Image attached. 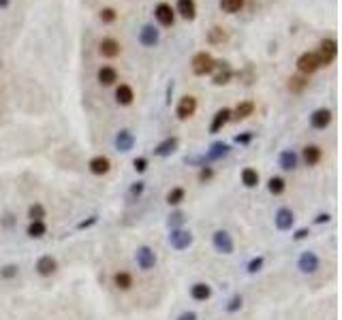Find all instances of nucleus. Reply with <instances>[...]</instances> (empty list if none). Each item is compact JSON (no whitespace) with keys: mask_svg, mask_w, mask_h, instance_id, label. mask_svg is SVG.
<instances>
[{"mask_svg":"<svg viewBox=\"0 0 342 320\" xmlns=\"http://www.w3.org/2000/svg\"><path fill=\"white\" fill-rule=\"evenodd\" d=\"M190 66H192V73H195L197 77H205V75H210L212 70H214V66H216V60H214L208 52H199L195 58H192Z\"/></svg>","mask_w":342,"mask_h":320,"instance_id":"1","label":"nucleus"},{"mask_svg":"<svg viewBox=\"0 0 342 320\" xmlns=\"http://www.w3.org/2000/svg\"><path fill=\"white\" fill-rule=\"evenodd\" d=\"M338 56V43L336 39H323L319 45V52H317V58L321 62V66H327V64H332L336 60Z\"/></svg>","mask_w":342,"mask_h":320,"instance_id":"2","label":"nucleus"},{"mask_svg":"<svg viewBox=\"0 0 342 320\" xmlns=\"http://www.w3.org/2000/svg\"><path fill=\"white\" fill-rule=\"evenodd\" d=\"M319 68H321V62H319L315 52H306V54H302L297 58V70H299V75L308 77L312 73H317Z\"/></svg>","mask_w":342,"mask_h":320,"instance_id":"3","label":"nucleus"},{"mask_svg":"<svg viewBox=\"0 0 342 320\" xmlns=\"http://www.w3.org/2000/svg\"><path fill=\"white\" fill-rule=\"evenodd\" d=\"M212 244H214V248H216V252H220V254H231L233 252V237H231V233L225 231V229H218L212 235Z\"/></svg>","mask_w":342,"mask_h":320,"instance_id":"4","label":"nucleus"},{"mask_svg":"<svg viewBox=\"0 0 342 320\" xmlns=\"http://www.w3.org/2000/svg\"><path fill=\"white\" fill-rule=\"evenodd\" d=\"M169 244L173 250H186V248H190L192 244V233L186 231V229H173L169 235Z\"/></svg>","mask_w":342,"mask_h":320,"instance_id":"5","label":"nucleus"},{"mask_svg":"<svg viewBox=\"0 0 342 320\" xmlns=\"http://www.w3.org/2000/svg\"><path fill=\"white\" fill-rule=\"evenodd\" d=\"M135 258H137L139 269H144V271H150V269H154V265H156V254H154V250L150 246L137 248V252H135Z\"/></svg>","mask_w":342,"mask_h":320,"instance_id":"6","label":"nucleus"},{"mask_svg":"<svg viewBox=\"0 0 342 320\" xmlns=\"http://www.w3.org/2000/svg\"><path fill=\"white\" fill-rule=\"evenodd\" d=\"M319 256L315 254V252H310V250H306V252H302V256L297 258V269L302 273H315L317 269H319Z\"/></svg>","mask_w":342,"mask_h":320,"instance_id":"7","label":"nucleus"},{"mask_svg":"<svg viewBox=\"0 0 342 320\" xmlns=\"http://www.w3.org/2000/svg\"><path fill=\"white\" fill-rule=\"evenodd\" d=\"M195 111H197V98L195 96H182L180 103H177V107H175V116L180 120L192 118L195 116Z\"/></svg>","mask_w":342,"mask_h":320,"instance_id":"8","label":"nucleus"},{"mask_svg":"<svg viewBox=\"0 0 342 320\" xmlns=\"http://www.w3.org/2000/svg\"><path fill=\"white\" fill-rule=\"evenodd\" d=\"M212 73H214V77H212L214 85H225V83H229L231 77H233V70L229 66V62H216V66H214Z\"/></svg>","mask_w":342,"mask_h":320,"instance_id":"9","label":"nucleus"},{"mask_svg":"<svg viewBox=\"0 0 342 320\" xmlns=\"http://www.w3.org/2000/svg\"><path fill=\"white\" fill-rule=\"evenodd\" d=\"M274 222H276L278 231H291V226H293V222H295V216L289 207H280L274 216Z\"/></svg>","mask_w":342,"mask_h":320,"instance_id":"10","label":"nucleus"},{"mask_svg":"<svg viewBox=\"0 0 342 320\" xmlns=\"http://www.w3.org/2000/svg\"><path fill=\"white\" fill-rule=\"evenodd\" d=\"M229 120H231V109H227V107H223V109H218L216 113H214V118H212L210 132H212V134L220 132L227 124H229Z\"/></svg>","mask_w":342,"mask_h":320,"instance_id":"11","label":"nucleus"},{"mask_svg":"<svg viewBox=\"0 0 342 320\" xmlns=\"http://www.w3.org/2000/svg\"><path fill=\"white\" fill-rule=\"evenodd\" d=\"M229 152H231V147L227 145V143H223V141H218V143H212V147L208 149V154H205V165L208 162H216V160H223L225 156H229Z\"/></svg>","mask_w":342,"mask_h":320,"instance_id":"12","label":"nucleus"},{"mask_svg":"<svg viewBox=\"0 0 342 320\" xmlns=\"http://www.w3.org/2000/svg\"><path fill=\"white\" fill-rule=\"evenodd\" d=\"M56 269H58V260L54 258V256H41L37 260V273L41 277H49L56 273Z\"/></svg>","mask_w":342,"mask_h":320,"instance_id":"13","label":"nucleus"},{"mask_svg":"<svg viewBox=\"0 0 342 320\" xmlns=\"http://www.w3.org/2000/svg\"><path fill=\"white\" fill-rule=\"evenodd\" d=\"M154 15H156V19H159L161 26H173L175 13H173V9H171V4L161 2V4L154 9Z\"/></svg>","mask_w":342,"mask_h":320,"instance_id":"14","label":"nucleus"},{"mask_svg":"<svg viewBox=\"0 0 342 320\" xmlns=\"http://www.w3.org/2000/svg\"><path fill=\"white\" fill-rule=\"evenodd\" d=\"M332 122V111L330 109H317L310 116V126L317 128V130H325Z\"/></svg>","mask_w":342,"mask_h":320,"instance_id":"15","label":"nucleus"},{"mask_svg":"<svg viewBox=\"0 0 342 320\" xmlns=\"http://www.w3.org/2000/svg\"><path fill=\"white\" fill-rule=\"evenodd\" d=\"M88 169L92 171L94 175H107L111 169V160L107 156H94L90 162H88Z\"/></svg>","mask_w":342,"mask_h":320,"instance_id":"16","label":"nucleus"},{"mask_svg":"<svg viewBox=\"0 0 342 320\" xmlns=\"http://www.w3.org/2000/svg\"><path fill=\"white\" fill-rule=\"evenodd\" d=\"M98 52L103 58H116V56H120V43L116 39H103L98 45Z\"/></svg>","mask_w":342,"mask_h":320,"instance_id":"17","label":"nucleus"},{"mask_svg":"<svg viewBox=\"0 0 342 320\" xmlns=\"http://www.w3.org/2000/svg\"><path fill=\"white\" fill-rule=\"evenodd\" d=\"M177 149V137H167L165 141H161L159 145L154 147V156H161V158H165V156H171Z\"/></svg>","mask_w":342,"mask_h":320,"instance_id":"18","label":"nucleus"},{"mask_svg":"<svg viewBox=\"0 0 342 320\" xmlns=\"http://www.w3.org/2000/svg\"><path fill=\"white\" fill-rule=\"evenodd\" d=\"M133 145H135V137H133L131 130H120L116 134V147H118V152H131Z\"/></svg>","mask_w":342,"mask_h":320,"instance_id":"19","label":"nucleus"},{"mask_svg":"<svg viewBox=\"0 0 342 320\" xmlns=\"http://www.w3.org/2000/svg\"><path fill=\"white\" fill-rule=\"evenodd\" d=\"M321 158H323V149H321L319 145H306L304 147V162L308 167L319 165Z\"/></svg>","mask_w":342,"mask_h":320,"instance_id":"20","label":"nucleus"},{"mask_svg":"<svg viewBox=\"0 0 342 320\" xmlns=\"http://www.w3.org/2000/svg\"><path fill=\"white\" fill-rule=\"evenodd\" d=\"M139 41H141V45H146V47H154L156 43H159V30H156L154 26H144L139 32Z\"/></svg>","mask_w":342,"mask_h":320,"instance_id":"21","label":"nucleus"},{"mask_svg":"<svg viewBox=\"0 0 342 320\" xmlns=\"http://www.w3.org/2000/svg\"><path fill=\"white\" fill-rule=\"evenodd\" d=\"M177 13H180L184 19L192 21V19L197 17V4H195V0H177Z\"/></svg>","mask_w":342,"mask_h":320,"instance_id":"22","label":"nucleus"},{"mask_svg":"<svg viewBox=\"0 0 342 320\" xmlns=\"http://www.w3.org/2000/svg\"><path fill=\"white\" fill-rule=\"evenodd\" d=\"M190 297L195 299V301H208V299L212 297V288H210V284H205V282H197V284H192V288H190Z\"/></svg>","mask_w":342,"mask_h":320,"instance_id":"23","label":"nucleus"},{"mask_svg":"<svg viewBox=\"0 0 342 320\" xmlns=\"http://www.w3.org/2000/svg\"><path fill=\"white\" fill-rule=\"evenodd\" d=\"M116 101L118 105H122V107H128L133 101H135V92L131 85H118V90H116Z\"/></svg>","mask_w":342,"mask_h":320,"instance_id":"24","label":"nucleus"},{"mask_svg":"<svg viewBox=\"0 0 342 320\" xmlns=\"http://www.w3.org/2000/svg\"><path fill=\"white\" fill-rule=\"evenodd\" d=\"M96 77H98V83L101 85H113L118 81V70L113 66H101Z\"/></svg>","mask_w":342,"mask_h":320,"instance_id":"25","label":"nucleus"},{"mask_svg":"<svg viewBox=\"0 0 342 320\" xmlns=\"http://www.w3.org/2000/svg\"><path fill=\"white\" fill-rule=\"evenodd\" d=\"M308 88V77L304 75H293L289 79V92L291 94H302V92Z\"/></svg>","mask_w":342,"mask_h":320,"instance_id":"26","label":"nucleus"},{"mask_svg":"<svg viewBox=\"0 0 342 320\" xmlns=\"http://www.w3.org/2000/svg\"><path fill=\"white\" fill-rule=\"evenodd\" d=\"M253 111H255V103L246 101V103H240L238 107H235V111H231V118H235V120H246L248 116H253Z\"/></svg>","mask_w":342,"mask_h":320,"instance_id":"27","label":"nucleus"},{"mask_svg":"<svg viewBox=\"0 0 342 320\" xmlns=\"http://www.w3.org/2000/svg\"><path fill=\"white\" fill-rule=\"evenodd\" d=\"M45 233H47L45 220H39V222H30V224H28V229H26V235H28V237H32V239H41Z\"/></svg>","mask_w":342,"mask_h":320,"instance_id":"28","label":"nucleus"},{"mask_svg":"<svg viewBox=\"0 0 342 320\" xmlns=\"http://www.w3.org/2000/svg\"><path fill=\"white\" fill-rule=\"evenodd\" d=\"M113 286L120 288V290H128L133 286V275L126 273V271H118L113 275Z\"/></svg>","mask_w":342,"mask_h":320,"instance_id":"29","label":"nucleus"},{"mask_svg":"<svg viewBox=\"0 0 342 320\" xmlns=\"http://www.w3.org/2000/svg\"><path fill=\"white\" fill-rule=\"evenodd\" d=\"M242 184H244L246 188H255L256 184H259V173H256V169L246 167L242 171Z\"/></svg>","mask_w":342,"mask_h":320,"instance_id":"30","label":"nucleus"},{"mask_svg":"<svg viewBox=\"0 0 342 320\" xmlns=\"http://www.w3.org/2000/svg\"><path fill=\"white\" fill-rule=\"evenodd\" d=\"M280 167L284 171H293L297 167V154L291 152V149H284V152L280 154Z\"/></svg>","mask_w":342,"mask_h":320,"instance_id":"31","label":"nucleus"},{"mask_svg":"<svg viewBox=\"0 0 342 320\" xmlns=\"http://www.w3.org/2000/svg\"><path fill=\"white\" fill-rule=\"evenodd\" d=\"M223 41H227V32H225V28L214 26L212 30L208 32V43H210V45H220Z\"/></svg>","mask_w":342,"mask_h":320,"instance_id":"32","label":"nucleus"},{"mask_svg":"<svg viewBox=\"0 0 342 320\" xmlns=\"http://www.w3.org/2000/svg\"><path fill=\"white\" fill-rule=\"evenodd\" d=\"M267 190L272 192L274 196H278V194H282V192L287 190V182H284L282 177H269V182H267Z\"/></svg>","mask_w":342,"mask_h":320,"instance_id":"33","label":"nucleus"},{"mask_svg":"<svg viewBox=\"0 0 342 320\" xmlns=\"http://www.w3.org/2000/svg\"><path fill=\"white\" fill-rule=\"evenodd\" d=\"M28 220L30 222H39V220H45V207L41 203H34L28 207Z\"/></svg>","mask_w":342,"mask_h":320,"instance_id":"34","label":"nucleus"},{"mask_svg":"<svg viewBox=\"0 0 342 320\" xmlns=\"http://www.w3.org/2000/svg\"><path fill=\"white\" fill-rule=\"evenodd\" d=\"M184 198H186V190L184 188H171L167 194V203L169 205H180Z\"/></svg>","mask_w":342,"mask_h":320,"instance_id":"35","label":"nucleus"},{"mask_svg":"<svg viewBox=\"0 0 342 320\" xmlns=\"http://www.w3.org/2000/svg\"><path fill=\"white\" fill-rule=\"evenodd\" d=\"M244 6V0H220V9L225 13H238Z\"/></svg>","mask_w":342,"mask_h":320,"instance_id":"36","label":"nucleus"},{"mask_svg":"<svg viewBox=\"0 0 342 320\" xmlns=\"http://www.w3.org/2000/svg\"><path fill=\"white\" fill-rule=\"evenodd\" d=\"M17 273H19L17 265H4L0 269V277H2V280H13V277H17Z\"/></svg>","mask_w":342,"mask_h":320,"instance_id":"37","label":"nucleus"},{"mask_svg":"<svg viewBox=\"0 0 342 320\" xmlns=\"http://www.w3.org/2000/svg\"><path fill=\"white\" fill-rule=\"evenodd\" d=\"M199 182H201V184H205V182H210L212 180V177H214V169L210 167V165H203L201 169H199Z\"/></svg>","mask_w":342,"mask_h":320,"instance_id":"38","label":"nucleus"},{"mask_svg":"<svg viewBox=\"0 0 342 320\" xmlns=\"http://www.w3.org/2000/svg\"><path fill=\"white\" fill-rule=\"evenodd\" d=\"M184 224V213L182 211H173L169 216V226L171 229H180V226Z\"/></svg>","mask_w":342,"mask_h":320,"instance_id":"39","label":"nucleus"},{"mask_svg":"<svg viewBox=\"0 0 342 320\" xmlns=\"http://www.w3.org/2000/svg\"><path fill=\"white\" fill-rule=\"evenodd\" d=\"M240 308H242V297L240 295H233L229 299V303H227V312H229V314H235Z\"/></svg>","mask_w":342,"mask_h":320,"instance_id":"40","label":"nucleus"},{"mask_svg":"<svg viewBox=\"0 0 342 320\" xmlns=\"http://www.w3.org/2000/svg\"><path fill=\"white\" fill-rule=\"evenodd\" d=\"M144 190H146V184L144 182H135L131 190H128V194H131V198H139L141 194H144Z\"/></svg>","mask_w":342,"mask_h":320,"instance_id":"41","label":"nucleus"},{"mask_svg":"<svg viewBox=\"0 0 342 320\" xmlns=\"http://www.w3.org/2000/svg\"><path fill=\"white\" fill-rule=\"evenodd\" d=\"M263 262H265V258H263V256H256V258H253L251 262H248V273H256V271H261Z\"/></svg>","mask_w":342,"mask_h":320,"instance_id":"42","label":"nucleus"},{"mask_svg":"<svg viewBox=\"0 0 342 320\" xmlns=\"http://www.w3.org/2000/svg\"><path fill=\"white\" fill-rule=\"evenodd\" d=\"M116 17H118V15H116V11L109 9V6L101 11V21H103V24H113V21H116Z\"/></svg>","mask_w":342,"mask_h":320,"instance_id":"43","label":"nucleus"},{"mask_svg":"<svg viewBox=\"0 0 342 320\" xmlns=\"http://www.w3.org/2000/svg\"><path fill=\"white\" fill-rule=\"evenodd\" d=\"M133 167L137 173H144V171L148 169V158H135L133 160Z\"/></svg>","mask_w":342,"mask_h":320,"instance_id":"44","label":"nucleus"},{"mask_svg":"<svg viewBox=\"0 0 342 320\" xmlns=\"http://www.w3.org/2000/svg\"><path fill=\"white\" fill-rule=\"evenodd\" d=\"M96 220H98V216H90L88 220H84V222H80V224H77V229H80V231H84V229H88V226H92V224H96Z\"/></svg>","mask_w":342,"mask_h":320,"instance_id":"45","label":"nucleus"},{"mask_svg":"<svg viewBox=\"0 0 342 320\" xmlns=\"http://www.w3.org/2000/svg\"><path fill=\"white\" fill-rule=\"evenodd\" d=\"M310 235V231L308 229H299V231H295V235H293V239L295 241H302V239H306Z\"/></svg>","mask_w":342,"mask_h":320,"instance_id":"46","label":"nucleus"},{"mask_svg":"<svg viewBox=\"0 0 342 320\" xmlns=\"http://www.w3.org/2000/svg\"><path fill=\"white\" fill-rule=\"evenodd\" d=\"M251 139H253V134H238L235 143H251Z\"/></svg>","mask_w":342,"mask_h":320,"instance_id":"47","label":"nucleus"},{"mask_svg":"<svg viewBox=\"0 0 342 320\" xmlns=\"http://www.w3.org/2000/svg\"><path fill=\"white\" fill-rule=\"evenodd\" d=\"M177 320H197V314L195 312H184V314L177 316Z\"/></svg>","mask_w":342,"mask_h":320,"instance_id":"48","label":"nucleus"},{"mask_svg":"<svg viewBox=\"0 0 342 320\" xmlns=\"http://www.w3.org/2000/svg\"><path fill=\"white\" fill-rule=\"evenodd\" d=\"M330 218H332L330 213H319V216L315 218V222L317 224H323V222H330Z\"/></svg>","mask_w":342,"mask_h":320,"instance_id":"49","label":"nucleus"},{"mask_svg":"<svg viewBox=\"0 0 342 320\" xmlns=\"http://www.w3.org/2000/svg\"><path fill=\"white\" fill-rule=\"evenodd\" d=\"M4 6H9V0H0V9H4Z\"/></svg>","mask_w":342,"mask_h":320,"instance_id":"50","label":"nucleus"}]
</instances>
